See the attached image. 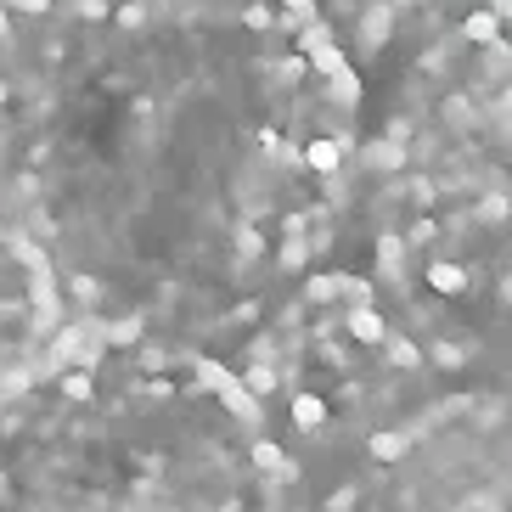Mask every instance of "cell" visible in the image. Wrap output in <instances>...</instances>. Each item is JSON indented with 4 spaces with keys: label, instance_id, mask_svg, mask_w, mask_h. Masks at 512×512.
Listing matches in <instances>:
<instances>
[{
    "label": "cell",
    "instance_id": "3957f363",
    "mask_svg": "<svg viewBox=\"0 0 512 512\" xmlns=\"http://www.w3.org/2000/svg\"><path fill=\"white\" fill-rule=\"evenodd\" d=\"M321 512H512V377H473L383 422Z\"/></svg>",
    "mask_w": 512,
    "mask_h": 512
},
{
    "label": "cell",
    "instance_id": "277c9868",
    "mask_svg": "<svg viewBox=\"0 0 512 512\" xmlns=\"http://www.w3.org/2000/svg\"><path fill=\"white\" fill-rule=\"evenodd\" d=\"M0 74H6V17H0ZM6 85V79H0Z\"/></svg>",
    "mask_w": 512,
    "mask_h": 512
},
{
    "label": "cell",
    "instance_id": "7a4b0ae2",
    "mask_svg": "<svg viewBox=\"0 0 512 512\" xmlns=\"http://www.w3.org/2000/svg\"><path fill=\"white\" fill-rule=\"evenodd\" d=\"M293 473L220 366L152 338L0 400V512H293Z\"/></svg>",
    "mask_w": 512,
    "mask_h": 512
},
{
    "label": "cell",
    "instance_id": "6da1fadb",
    "mask_svg": "<svg viewBox=\"0 0 512 512\" xmlns=\"http://www.w3.org/2000/svg\"><path fill=\"white\" fill-rule=\"evenodd\" d=\"M355 91L304 29L226 6H130L57 40L23 102L29 231L91 316L197 338L321 254Z\"/></svg>",
    "mask_w": 512,
    "mask_h": 512
}]
</instances>
